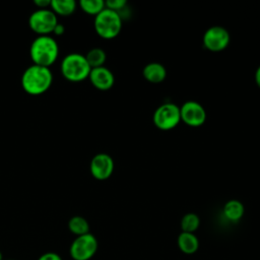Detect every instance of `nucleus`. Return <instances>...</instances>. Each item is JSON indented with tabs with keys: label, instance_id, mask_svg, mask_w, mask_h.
Here are the masks:
<instances>
[{
	"label": "nucleus",
	"instance_id": "f257e3e1",
	"mask_svg": "<svg viewBox=\"0 0 260 260\" xmlns=\"http://www.w3.org/2000/svg\"><path fill=\"white\" fill-rule=\"evenodd\" d=\"M21 86L30 95L45 93L52 85L53 74L50 68L32 64L28 66L21 75Z\"/></svg>",
	"mask_w": 260,
	"mask_h": 260
},
{
	"label": "nucleus",
	"instance_id": "f03ea898",
	"mask_svg": "<svg viewBox=\"0 0 260 260\" xmlns=\"http://www.w3.org/2000/svg\"><path fill=\"white\" fill-rule=\"evenodd\" d=\"M29 56L34 64L50 68L59 56L57 41L51 36H38L29 47Z\"/></svg>",
	"mask_w": 260,
	"mask_h": 260
},
{
	"label": "nucleus",
	"instance_id": "7ed1b4c3",
	"mask_svg": "<svg viewBox=\"0 0 260 260\" xmlns=\"http://www.w3.org/2000/svg\"><path fill=\"white\" fill-rule=\"evenodd\" d=\"M85 56L79 53H71L66 55L60 65L61 74L65 79L71 82H80L88 78L90 73Z\"/></svg>",
	"mask_w": 260,
	"mask_h": 260
},
{
	"label": "nucleus",
	"instance_id": "20e7f679",
	"mask_svg": "<svg viewBox=\"0 0 260 260\" xmlns=\"http://www.w3.org/2000/svg\"><path fill=\"white\" fill-rule=\"evenodd\" d=\"M93 26L101 38L106 40L114 39L122 29V16L116 11L105 8L94 16Z\"/></svg>",
	"mask_w": 260,
	"mask_h": 260
},
{
	"label": "nucleus",
	"instance_id": "39448f33",
	"mask_svg": "<svg viewBox=\"0 0 260 260\" xmlns=\"http://www.w3.org/2000/svg\"><path fill=\"white\" fill-rule=\"evenodd\" d=\"M57 24V15L49 8L38 9L28 17V26L38 36H50Z\"/></svg>",
	"mask_w": 260,
	"mask_h": 260
},
{
	"label": "nucleus",
	"instance_id": "423d86ee",
	"mask_svg": "<svg viewBox=\"0 0 260 260\" xmlns=\"http://www.w3.org/2000/svg\"><path fill=\"white\" fill-rule=\"evenodd\" d=\"M98 248L96 238L88 233L73 240L69 248V254L73 260H89L95 255Z\"/></svg>",
	"mask_w": 260,
	"mask_h": 260
},
{
	"label": "nucleus",
	"instance_id": "0eeeda50",
	"mask_svg": "<svg viewBox=\"0 0 260 260\" xmlns=\"http://www.w3.org/2000/svg\"><path fill=\"white\" fill-rule=\"evenodd\" d=\"M152 120L158 129L171 130L181 122L180 107L173 103L161 104L154 111Z\"/></svg>",
	"mask_w": 260,
	"mask_h": 260
},
{
	"label": "nucleus",
	"instance_id": "6e6552de",
	"mask_svg": "<svg viewBox=\"0 0 260 260\" xmlns=\"http://www.w3.org/2000/svg\"><path fill=\"white\" fill-rule=\"evenodd\" d=\"M202 42L206 50L210 52H221L229 46L231 36L223 26L213 25L205 30Z\"/></svg>",
	"mask_w": 260,
	"mask_h": 260
},
{
	"label": "nucleus",
	"instance_id": "1a4fd4ad",
	"mask_svg": "<svg viewBox=\"0 0 260 260\" xmlns=\"http://www.w3.org/2000/svg\"><path fill=\"white\" fill-rule=\"evenodd\" d=\"M181 121L190 127H199L206 121V111L203 106L195 101L185 102L180 107Z\"/></svg>",
	"mask_w": 260,
	"mask_h": 260
},
{
	"label": "nucleus",
	"instance_id": "9d476101",
	"mask_svg": "<svg viewBox=\"0 0 260 260\" xmlns=\"http://www.w3.org/2000/svg\"><path fill=\"white\" fill-rule=\"evenodd\" d=\"M89 171L94 179L105 181L109 179L114 172V160L108 153H98L90 160Z\"/></svg>",
	"mask_w": 260,
	"mask_h": 260
},
{
	"label": "nucleus",
	"instance_id": "9b49d317",
	"mask_svg": "<svg viewBox=\"0 0 260 260\" xmlns=\"http://www.w3.org/2000/svg\"><path fill=\"white\" fill-rule=\"evenodd\" d=\"M89 81L99 90H109L115 83V77L113 72L105 67L92 68L89 73Z\"/></svg>",
	"mask_w": 260,
	"mask_h": 260
},
{
	"label": "nucleus",
	"instance_id": "f8f14e48",
	"mask_svg": "<svg viewBox=\"0 0 260 260\" xmlns=\"http://www.w3.org/2000/svg\"><path fill=\"white\" fill-rule=\"evenodd\" d=\"M142 75L150 83H160L167 77V69L158 62H150L143 67Z\"/></svg>",
	"mask_w": 260,
	"mask_h": 260
},
{
	"label": "nucleus",
	"instance_id": "ddd939ff",
	"mask_svg": "<svg viewBox=\"0 0 260 260\" xmlns=\"http://www.w3.org/2000/svg\"><path fill=\"white\" fill-rule=\"evenodd\" d=\"M177 244L180 251L185 254H194L199 248V240L193 233L182 232L178 236Z\"/></svg>",
	"mask_w": 260,
	"mask_h": 260
},
{
	"label": "nucleus",
	"instance_id": "4468645a",
	"mask_svg": "<svg viewBox=\"0 0 260 260\" xmlns=\"http://www.w3.org/2000/svg\"><path fill=\"white\" fill-rule=\"evenodd\" d=\"M245 212L244 205L237 199L229 200L223 206V215L230 221H239Z\"/></svg>",
	"mask_w": 260,
	"mask_h": 260
},
{
	"label": "nucleus",
	"instance_id": "2eb2a0df",
	"mask_svg": "<svg viewBox=\"0 0 260 260\" xmlns=\"http://www.w3.org/2000/svg\"><path fill=\"white\" fill-rule=\"evenodd\" d=\"M51 10L56 15L68 16L76 9V2L74 0H51Z\"/></svg>",
	"mask_w": 260,
	"mask_h": 260
},
{
	"label": "nucleus",
	"instance_id": "dca6fc26",
	"mask_svg": "<svg viewBox=\"0 0 260 260\" xmlns=\"http://www.w3.org/2000/svg\"><path fill=\"white\" fill-rule=\"evenodd\" d=\"M68 229L73 235L78 237L89 233V223L84 217L80 215H75L69 219Z\"/></svg>",
	"mask_w": 260,
	"mask_h": 260
},
{
	"label": "nucleus",
	"instance_id": "f3484780",
	"mask_svg": "<svg viewBox=\"0 0 260 260\" xmlns=\"http://www.w3.org/2000/svg\"><path fill=\"white\" fill-rule=\"evenodd\" d=\"M85 59L90 68H98L104 66L107 60V54L102 48H92L85 55Z\"/></svg>",
	"mask_w": 260,
	"mask_h": 260
},
{
	"label": "nucleus",
	"instance_id": "a211bd4d",
	"mask_svg": "<svg viewBox=\"0 0 260 260\" xmlns=\"http://www.w3.org/2000/svg\"><path fill=\"white\" fill-rule=\"evenodd\" d=\"M182 232L185 233H193L196 232L200 225V218L196 213L193 212H189L186 213L180 222Z\"/></svg>",
	"mask_w": 260,
	"mask_h": 260
},
{
	"label": "nucleus",
	"instance_id": "6ab92c4d",
	"mask_svg": "<svg viewBox=\"0 0 260 260\" xmlns=\"http://www.w3.org/2000/svg\"><path fill=\"white\" fill-rule=\"evenodd\" d=\"M79 6L85 13L94 16L106 8L105 1L103 0H80Z\"/></svg>",
	"mask_w": 260,
	"mask_h": 260
},
{
	"label": "nucleus",
	"instance_id": "aec40b11",
	"mask_svg": "<svg viewBox=\"0 0 260 260\" xmlns=\"http://www.w3.org/2000/svg\"><path fill=\"white\" fill-rule=\"evenodd\" d=\"M105 5H106V8L120 13V11L125 9V6L127 5V1L126 0H108L105 2Z\"/></svg>",
	"mask_w": 260,
	"mask_h": 260
},
{
	"label": "nucleus",
	"instance_id": "412c9836",
	"mask_svg": "<svg viewBox=\"0 0 260 260\" xmlns=\"http://www.w3.org/2000/svg\"><path fill=\"white\" fill-rule=\"evenodd\" d=\"M38 260H62V258L55 252H47L42 254Z\"/></svg>",
	"mask_w": 260,
	"mask_h": 260
},
{
	"label": "nucleus",
	"instance_id": "4be33fe9",
	"mask_svg": "<svg viewBox=\"0 0 260 260\" xmlns=\"http://www.w3.org/2000/svg\"><path fill=\"white\" fill-rule=\"evenodd\" d=\"M34 3L39 7V9H46L51 5V0H35Z\"/></svg>",
	"mask_w": 260,
	"mask_h": 260
},
{
	"label": "nucleus",
	"instance_id": "5701e85b",
	"mask_svg": "<svg viewBox=\"0 0 260 260\" xmlns=\"http://www.w3.org/2000/svg\"><path fill=\"white\" fill-rule=\"evenodd\" d=\"M64 31H65L64 25L61 24V23H59V22H58V24L55 26V28H54V30H53V32H54L56 36H61V35L64 34Z\"/></svg>",
	"mask_w": 260,
	"mask_h": 260
},
{
	"label": "nucleus",
	"instance_id": "b1692460",
	"mask_svg": "<svg viewBox=\"0 0 260 260\" xmlns=\"http://www.w3.org/2000/svg\"><path fill=\"white\" fill-rule=\"evenodd\" d=\"M255 82L258 85V87L260 88V65L258 66V68L255 71Z\"/></svg>",
	"mask_w": 260,
	"mask_h": 260
},
{
	"label": "nucleus",
	"instance_id": "393cba45",
	"mask_svg": "<svg viewBox=\"0 0 260 260\" xmlns=\"http://www.w3.org/2000/svg\"><path fill=\"white\" fill-rule=\"evenodd\" d=\"M0 260H3V256H2V252L0 251Z\"/></svg>",
	"mask_w": 260,
	"mask_h": 260
},
{
	"label": "nucleus",
	"instance_id": "a878e982",
	"mask_svg": "<svg viewBox=\"0 0 260 260\" xmlns=\"http://www.w3.org/2000/svg\"><path fill=\"white\" fill-rule=\"evenodd\" d=\"M7 260H14V259H7Z\"/></svg>",
	"mask_w": 260,
	"mask_h": 260
}]
</instances>
